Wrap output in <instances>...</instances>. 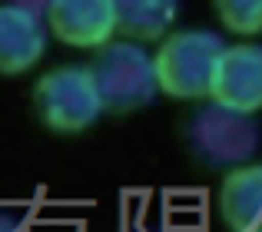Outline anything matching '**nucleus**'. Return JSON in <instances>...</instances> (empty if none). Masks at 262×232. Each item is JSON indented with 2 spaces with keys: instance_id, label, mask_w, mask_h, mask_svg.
I'll use <instances>...</instances> for the list:
<instances>
[{
  "instance_id": "1",
  "label": "nucleus",
  "mask_w": 262,
  "mask_h": 232,
  "mask_svg": "<svg viewBox=\"0 0 262 232\" xmlns=\"http://www.w3.org/2000/svg\"><path fill=\"white\" fill-rule=\"evenodd\" d=\"M186 146L206 169H236L256 156L262 129L252 113H239L223 103H206L186 120Z\"/></svg>"
},
{
  "instance_id": "2",
  "label": "nucleus",
  "mask_w": 262,
  "mask_h": 232,
  "mask_svg": "<svg viewBox=\"0 0 262 232\" xmlns=\"http://www.w3.org/2000/svg\"><path fill=\"white\" fill-rule=\"evenodd\" d=\"M90 80H93L100 110L106 113H136L149 106L160 93L156 86V70L153 57L143 50L140 43H106L86 66Z\"/></svg>"
},
{
  "instance_id": "3",
  "label": "nucleus",
  "mask_w": 262,
  "mask_h": 232,
  "mask_svg": "<svg viewBox=\"0 0 262 232\" xmlns=\"http://www.w3.org/2000/svg\"><path fill=\"white\" fill-rule=\"evenodd\" d=\"M223 50L226 43L209 30H179L173 37H166L153 57L156 86L179 100L209 97Z\"/></svg>"
},
{
  "instance_id": "4",
  "label": "nucleus",
  "mask_w": 262,
  "mask_h": 232,
  "mask_svg": "<svg viewBox=\"0 0 262 232\" xmlns=\"http://www.w3.org/2000/svg\"><path fill=\"white\" fill-rule=\"evenodd\" d=\"M33 110L43 126L57 133H80L103 113L86 66H57L43 73L33 86Z\"/></svg>"
},
{
  "instance_id": "5",
  "label": "nucleus",
  "mask_w": 262,
  "mask_h": 232,
  "mask_svg": "<svg viewBox=\"0 0 262 232\" xmlns=\"http://www.w3.org/2000/svg\"><path fill=\"white\" fill-rule=\"evenodd\" d=\"M209 97L239 113L262 110V47L259 43L226 47L216 63Z\"/></svg>"
},
{
  "instance_id": "6",
  "label": "nucleus",
  "mask_w": 262,
  "mask_h": 232,
  "mask_svg": "<svg viewBox=\"0 0 262 232\" xmlns=\"http://www.w3.org/2000/svg\"><path fill=\"white\" fill-rule=\"evenodd\" d=\"M47 17L57 40L70 47H100L116 30L113 0H53Z\"/></svg>"
},
{
  "instance_id": "7",
  "label": "nucleus",
  "mask_w": 262,
  "mask_h": 232,
  "mask_svg": "<svg viewBox=\"0 0 262 232\" xmlns=\"http://www.w3.org/2000/svg\"><path fill=\"white\" fill-rule=\"evenodd\" d=\"M47 33L37 13L0 4V73H24L43 57Z\"/></svg>"
},
{
  "instance_id": "8",
  "label": "nucleus",
  "mask_w": 262,
  "mask_h": 232,
  "mask_svg": "<svg viewBox=\"0 0 262 232\" xmlns=\"http://www.w3.org/2000/svg\"><path fill=\"white\" fill-rule=\"evenodd\" d=\"M219 209L229 232H262V166H236L223 179Z\"/></svg>"
},
{
  "instance_id": "9",
  "label": "nucleus",
  "mask_w": 262,
  "mask_h": 232,
  "mask_svg": "<svg viewBox=\"0 0 262 232\" xmlns=\"http://www.w3.org/2000/svg\"><path fill=\"white\" fill-rule=\"evenodd\" d=\"M179 0H113V24L133 40H160L169 33Z\"/></svg>"
},
{
  "instance_id": "10",
  "label": "nucleus",
  "mask_w": 262,
  "mask_h": 232,
  "mask_svg": "<svg viewBox=\"0 0 262 232\" xmlns=\"http://www.w3.org/2000/svg\"><path fill=\"white\" fill-rule=\"evenodd\" d=\"M219 20L232 33H262V0H212Z\"/></svg>"
},
{
  "instance_id": "11",
  "label": "nucleus",
  "mask_w": 262,
  "mask_h": 232,
  "mask_svg": "<svg viewBox=\"0 0 262 232\" xmlns=\"http://www.w3.org/2000/svg\"><path fill=\"white\" fill-rule=\"evenodd\" d=\"M4 4L20 7V10H30V13H37V17H43V13L50 10V4H53V0H4Z\"/></svg>"
},
{
  "instance_id": "12",
  "label": "nucleus",
  "mask_w": 262,
  "mask_h": 232,
  "mask_svg": "<svg viewBox=\"0 0 262 232\" xmlns=\"http://www.w3.org/2000/svg\"><path fill=\"white\" fill-rule=\"evenodd\" d=\"M0 232H24V229L17 226V219H13V216L0 213Z\"/></svg>"
},
{
  "instance_id": "13",
  "label": "nucleus",
  "mask_w": 262,
  "mask_h": 232,
  "mask_svg": "<svg viewBox=\"0 0 262 232\" xmlns=\"http://www.w3.org/2000/svg\"><path fill=\"white\" fill-rule=\"evenodd\" d=\"M143 232H163V229H143Z\"/></svg>"
}]
</instances>
